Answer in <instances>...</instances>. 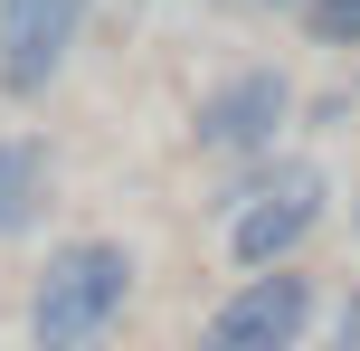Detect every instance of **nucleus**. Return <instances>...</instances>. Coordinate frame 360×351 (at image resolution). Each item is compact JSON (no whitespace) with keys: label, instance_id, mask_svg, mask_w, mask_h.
I'll return each mask as SVG.
<instances>
[{"label":"nucleus","instance_id":"nucleus-6","mask_svg":"<svg viewBox=\"0 0 360 351\" xmlns=\"http://www.w3.org/2000/svg\"><path fill=\"white\" fill-rule=\"evenodd\" d=\"M48 143H29V133H0V238H19V228H38V209H48Z\"/></svg>","mask_w":360,"mask_h":351},{"label":"nucleus","instance_id":"nucleus-8","mask_svg":"<svg viewBox=\"0 0 360 351\" xmlns=\"http://www.w3.org/2000/svg\"><path fill=\"white\" fill-rule=\"evenodd\" d=\"M332 351H360V295L342 304V314H332Z\"/></svg>","mask_w":360,"mask_h":351},{"label":"nucleus","instance_id":"nucleus-9","mask_svg":"<svg viewBox=\"0 0 360 351\" xmlns=\"http://www.w3.org/2000/svg\"><path fill=\"white\" fill-rule=\"evenodd\" d=\"M266 10H304V0H266Z\"/></svg>","mask_w":360,"mask_h":351},{"label":"nucleus","instance_id":"nucleus-4","mask_svg":"<svg viewBox=\"0 0 360 351\" xmlns=\"http://www.w3.org/2000/svg\"><path fill=\"white\" fill-rule=\"evenodd\" d=\"M285 124H294V76H285V67H237L228 86L199 95L190 143H199V152H275Z\"/></svg>","mask_w":360,"mask_h":351},{"label":"nucleus","instance_id":"nucleus-3","mask_svg":"<svg viewBox=\"0 0 360 351\" xmlns=\"http://www.w3.org/2000/svg\"><path fill=\"white\" fill-rule=\"evenodd\" d=\"M304 323H313V276L266 266V276H247L209 323H199V351H294Z\"/></svg>","mask_w":360,"mask_h":351},{"label":"nucleus","instance_id":"nucleus-7","mask_svg":"<svg viewBox=\"0 0 360 351\" xmlns=\"http://www.w3.org/2000/svg\"><path fill=\"white\" fill-rule=\"evenodd\" d=\"M304 19L323 48H360V0H304Z\"/></svg>","mask_w":360,"mask_h":351},{"label":"nucleus","instance_id":"nucleus-2","mask_svg":"<svg viewBox=\"0 0 360 351\" xmlns=\"http://www.w3.org/2000/svg\"><path fill=\"white\" fill-rule=\"evenodd\" d=\"M323 209H332V181H323V171H313V162H275L266 181H247V190H237V219H228L237 266H247V276L285 266L294 247L323 228Z\"/></svg>","mask_w":360,"mask_h":351},{"label":"nucleus","instance_id":"nucleus-1","mask_svg":"<svg viewBox=\"0 0 360 351\" xmlns=\"http://www.w3.org/2000/svg\"><path fill=\"white\" fill-rule=\"evenodd\" d=\"M133 304V247L114 238H76L38 266L29 285V351H95Z\"/></svg>","mask_w":360,"mask_h":351},{"label":"nucleus","instance_id":"nucleus-5","mask_svg":"<svg viewBox=\"0 0 360 351\" xmlns=\"http://www.w3.org/2000/svg\"><path fill=\"white\" fill-rule=\"evenodd\" d=\"M86 10L95 0H0V86L10 95H48V76L86 38Z\"/></svg>","mask_w":360,"mask_h":351}]
</instances>
